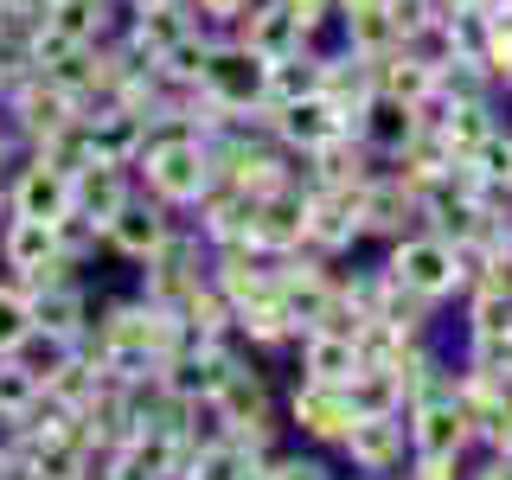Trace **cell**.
<instances>
[{
  "label": "cell",
  "mask_w": 512,
  "mask_h": 480,
  "mask_svg": "<svg viewBox=\"0 0 512 480\" xmlns=\"http://www.w3.org/2000/svg\"><path fill=\"white\" fill-rule=\"evenodd\" d=\"M212 180V160H205V141H148L135 154V186L160 199L167 212H186L192 199Z\"/></svg>",
  "instance_id": "obj_1"
},
{
  "label": "cell",
  "mask_w": 512,
  "mask_h": 480,
  "mask_svg": "<svg viewBox=\"0 0 512 480\" xmlns=\"http://www.w3.org/2000/svg\"><path fill=\"white\" fill-rule=\"evenodd\" d=\"M0 276L20 282V288H45V282H58V276H77V269L58 256V237H52V224H45V218L7 212V218H0Z\"/></svg>",
  "instance_id": "obj_2"
},
{
  "label": "cell",
  "mask_w": 512,
  "mask_h": 480,
  "mask_svg": "<svg viewBox=\"0 0 512 480\" xmlns=\"http://www.w3.org/2000/svg\"><path fill=\"white\" fill-rule=\"evenodd\" d=\"M378 263L391 269L397 282L423 288V295H436V301L468 288V276H461V263H455V244H442V237H429V231H410V237H397V244H384Z\"/></svg>",
  "instance_id": "obj_3"
},
{
  "label": "cell",
  "mask_w": 512,
  "mask_h": 480,
  "mask_svg": "<svg viewBox=\"0 0 512 480\" xmlns=\"http://www.w3.org/2000/svg\"><path fill=\"white\" fill-rule=\"evenodd\" d=\"M352 397L346 384H314V378H295L288 391V429H295L308 448H340V436L352 429Z\"/></svg>",
  "instance_id": "obj_4"
},
{
  "label": "cell",
  "mask_w": 512,
  "mask_h": 480,
  "mask_svg": "<svg viewBox=\"0 0 512 480\" xmlns=\"http://www.w3.org/2000/svg\"><path fill=\"white\" fill-rule=\"evenodd\" d=\"M340 455L352 461V474H404L410 461V423L397 416H352V429L340 436Z\"/></svg>",
  "instance_id": "obj_5"
},
{
  "label": "cell",
  "mask_w": 512,
  "mask_h": 480,
  "mask_svg": "<svg viewBox=\"0 0 512 480\" xmlns=\"http://www.w3.org/2000/svg\"><path fill=\"white\" fill-rule=\"evenodd\" d=\"M359 186H327V192H308V237H301V250L327 256V263H340L346 250H359Z\"/></svg>",
  "instance_id": "obj_6"
},
{
  "label": "cell",
  "mask_w": 512,
  "mask_h": 480,
  "mask_svg": "<svg viewBox=\"0 0 512 480\" xmlns=\"http://www.w3.org/2000/svg\"><path fill=\"white\" fill-rule=\"evenodd\" d=\"M173 224H180V212H167L160 199L135 192V199H128L122 212L103 224V250H109V256H122V263H148V256L173 237Z\"/></svg>",
  "instance_id": "obj_7"
},
{
  "label": "cell",
  "mask_w": 512,
  "mask_h": 480,
  "mask_svg": "<svg viewBox=\"0 0 512 480\" xmlns=\"http://www.w3.org/2000/svg\"><path fill=\"white\" fill-rule=\"evenodd\" d=\"M26 314H32V327H45V333H58V340L77 346L96 320V295H90L84 276H58L45 288H26Z\"/></svg>",
  "instance_id": "obj_8"
},
{
  "label": "cell",
  "mask_w": 512,
  "mask_h": 480,
  "mask_svg": "<svg viewBox=\"0 0 512 480\" xmlns=\"http://www.w3.org/2000/svg\"><path fill=\"white\" fill-rule=\"evenodd\" d=\"M7 212H20V218H64L71 212V173H58V167H45L39 154H20L7 167Z\"/></svg>",
  "instance_id": "obj_9"
},
{
  "label": "cell",
  "mask_w": 512,
  "mask_h": 480,
  "mask_svg": "<svg viewBox=\"0 0 512 480\" xmlns=\"http://www.w3.org/2000/svg\"><path fill=\"white\" fill-rule=\"evenodd\" d=\"M301 237H308V192L301 186H282L269 199H256L250 231H244V244L256 256H288V250H301Z\"/></svg>",
  "instance_id": "obj_10"
},
{
  "label": "cell",
  "mask_w": 512,
  "mask_h": 480,
  "mask_svg": "<svg viewBox=\"0 0 512 480\" xmlns=\"http://www.w3.org/2000/svg\"><path fill=\"white\" fill-rule=\"evenodd\" d=\"M410 231H416V192H404L378 160V173L359 186V237L365 244H397Z\"/></svg>",
  "instance_id": "obj_11"
},
{
  "label": "cell",
  "mask_w": 512,
  "mask_h": 480,
  "mask_svg": "<svg viewBox=\"0 0 512 480\" xmlns=\"http://www.w3.org/2000/svg\"><path fill=\"white\" fill-rule=\"evenodd\" d=\"M263 71H269V58H256L250 45H237V39H218L212 64H205V90H212L224 109H256L263 103Z\"/></svg>",
  "instance_id": "obj_12"
},
{
  "label": "cell",
  "mask_w": 512,
  "mask_h": 480,
  "mask_svg": "<svg viewBox=\"0 0 512 480\" xmlns=\"http://www.w3.org/2000/svg\"><path fill=\"white\" fill-rule=\"evenodd\" d=\"M135 192L141 186H135V167H128V160H90L84 173H71V212H84L96 231H103Z\"/></svg>",
  "instance_id": "obj_13"
},
{
  "label": "cell",
  "mask_w": 512,
  "mask_h": 480,
  "mask_svg": "<svg viewBox=\"0 0 512 480\" xmlns=\"http://www.w3.org/2000/svg\"><path fill=\"white\" fill-rule=\"evenodd\" d=\"M404 423H410L416 455H468L474 448L468 410H461L455 397H442V404H404Z\"/></svg>",
  "instance_id": "obj_14"
},
{
  "label": "cell",
  "mask_w": 512,
  "mask_h": 480,
  "mask_svg": "<svg viewBox=\"0 0 512 480\" xmlns=\"http://www.w3.org/2000/svg\"><path fill=\"white\" fill-rule=\"evenodd\" d=\"M186 461L180 436H160V429H135V436L116 442V461H109V480H173Z\"/></svg>",
  "instance_id": "obj_15"
},
{
  "label": "cell",
  "mask_w": 512,
  "mask_h": 480,
  "mask_svg": "<svg viewBox=\"0 0 512 480\" xmlns=\"http://www.w3.org/2000/svg\"><path fill=\"white\" fill-rule=\"evenodd\" d=\"M231 39L250 45L256 58H288V52H301V45H308V32H301V20L282 7V0H256L244 20H237Z\"/></svg>",
  "instance_id": "obj_16"
},
{
  "label": "cell",
  "mask_w": 512,
  "mask_h": 480,
  "mask_svg": "<svg viewBox=\"0 0 512 480\" xmlns=\"http://www.w3.org/2000/svg\"><path fill=\"white\" fill-rule=\"evenodd\" d=\"M84 128H90L96 160H128V167H135V154L148 148V116H135V109H122V103H90Z\"/></svg>",
  "instance_id": "obj_17"
},
{
  "label": "cell",
  "mask_w": 512,
  "mask_h": 480,
  "mask_svg": "<svg viewBox=\"0 0 512 480\" xmlns=\"http://www.w3.org/2000/svg\"><path fill=\"white\" fill-rule=\"evenodd\" d=\"M333 39L346 45V52H359V58H391L397 45H404V32H397V20L384 13V0H372V7H346V13H333Z\"/></svg>",
  "instance_id": "obj_18"
},
{
  "label": "cell",
  "mask_w": 512,
  "mask_h": 480,
  "mask_svg": "<svg viewBox=\"0 0 512 480\" xmlns=\"http://www.w3.org/2000/svg\"><path fill=\"white\" fill-rule=\"evenodd\" d=\"M295 352H301V372L295 378H314V384H346L359 372V346H352V333H295Z\"/></svg>",
  "instance_id": "obj_19"
},
{
  "label": "cell",
  "mask_w": 512,
  "mask_h": 480,
  "mask_svg": "<svg viewBox=\"0 0 512 480\" xmlns=\"http://www.w3.org/2000/svg\"><path fill=\"white\" fill-rule=\"evenodd\" d=\"M493 128H500V96H468V103L448 109V122L436 128V135H442V148L461 160V154H474Z\"/></svg>",
  "instance_id": "obj_20"
},
{
  "label": "cell",
  "mask_w": 512,
  "mask_h": 480,
  "mask_svg": "<svg viewBox=\"0 0 512 480\" xmlns=\"http://www.w3.org/2000/svg\"><path fill=\"white\" fill-rule=\"evenodd\" d=\"M320 90V45H301L288 58H269L263 71V103H295V96Z\"/></svg>",
  "instance_id": "obj_21"
},
{
  "label": "cell",
  "mask_w": 512,
  "mask_h": 480,
  "mask_svg": "<svg viewBox=\"0 0 512 480\" xmlns=\"http://www.w3.org/2000/svg\"><path fill=\"white\" fill-rule=\"evenodd\" d=\"M346 397L359 416H397L404 410V372H391V365H359V372L346 378Z\"/></svg>",
  "instance_id": "obj_22"
},
{
  "label": "cell",
  "mask_w": 512,
  "mask_h": 480,
  "mask_svg": "<svg viewBox=\"0 0 512 480\" xmlns=\"http://www.w3.org/2000/svg\"><path fill=\"white\" fill-rule=\"evenodd\" d=\"M512 333V295L468 288V352H493Z\"/></svg>",
  "instance_id": "obj_23"
},
{
  "label": "cell",
  "mask_w": 512,
  "mask_h": 480,
  "mask_svg": "<svg viewBox=\"0 0 512 480\" xmlns=\"http://www.w3.org/2000/svg\"><path fill=\"white\" fill-rule=\"evenodd\" d=\"M26 154H39L45 167H58V173H84L90 160H96V148H90V128H84V116L77 122H64V128H52L45 141H32Z\"/></svg>",
  "instance_id": "obj_24"
},
{
  "label": "cell",
  "mask_w": 512,
  "mask_h": 480,
  "mask_svg": "<svg viewBox=\"0 0 512 480\" xmlns=\"http://www.w3.org/2000/svg\"><path fill=\"white\" fill-rule=\"evenodd\" d=\"M212 45H218V39H205V32L192 26L186 39H173L167 52L154 58V71L167 77V84H205V64H212Z\"/></svg>",
  "instance_id": "obj_25"
},
{
  "label": "cell",
  "mask_w": 512,
  "mask_h": 480,
  "mask_svg": "<svg viewBox=\"0 0 512 480\" xmlns=\"http://www.w3.org/2000/svg\"><path fill=\"white\" fill-rule=\"evenodd\" d=\"M378 90L397 96V103H416L423 90H436V71H429V64H416L404 45H397L391 58H378Z\"/></svg>",
  "instance_id": "obj_26"
},
{
  "label": "cell",
  "mask_w": 512,
  "mask_h": 480,
  "mask_svg": "<svg viewBox=\"0 0 512 480\" xmlns=\"http://www.w3.org/2000/svg\"><path fill=\"white\" fill-rule=\"evenodd\" d=\"M64 352H71V340H58V333H45V327H26L20 340H13V352H0V359H13L20 372H32V378L45 384V378L58 372V359H64Z\"/></svg>",
  "instance_id": "obj_27"
},
{
  "label": "cell",
  "mask_w": 512,
  "mask_h": 480,
  "mask_svg": "<svg viewBox=\"0 0 512 480\" xmlns=\"http://www.w3.org/2000/svg\"><path fill=\"white\" fill-rule=\"evenodd\" d=\"M52 237H58V256L71 269H84L96 250H103V231H96V224L84 218V212H64V218H52Z\"/></svg>",
  "instance_id": "obj_28"
},
{
  "label": "cell",
  "mask_w": 512,
  "mask_h": 480,
  "mask_svg": "<svg viewBox=\"0 0 512 480\" xmlns=\"http://www.w3.org/2000/svg\"><path fill=\"white\" fill-rule=\"evenodd\" d=\"M436 84L455 96V103H468V96H500V84H493V71L480 58H448L436 71Z\"/></svg>",
  "instance_id": "obj_29"
},
{
  "label": "cell",
  "mask_w": 512,
  "mask_h": 480,
  "mask_svg": "<svg viewBox=\"0 0 512 480\" xmlns=\"http://www.w3.org/2000/svg\"><path fill=\"white\" fill-rule=\"evenodd\" d=\"M461 160H468V167L480 173V180H487L493 192H500V186L512 180V128L500 122V128H493V135H487V141H480V148H474V154H461Z\"/></svg>",
  "instance_id": "obj_30"
},
{
  "label": "cell",
  "mask_w": 512,
  "mask_h": 480,
  "mask_svg": "<svg viewBox=\"0 0 512 480\" xmlns=\"http://www.w3.org/2000/svg\"><path fill=\"white\" fill-rule=\"evenodd\" d=\"M404 52H410L416 64H429V71H442L448 58H461V52H455V32H448V20H423V26H416L410 39H404Z\"/></svg>",
  "instance_id": "obj_31"
},
{
  "label": "cell",
  "mask_w": 512,
  "mask_h": 480,
  "mask_svg": "<svg viewBox=\"0 0 512 480\" xmlns=\"http://www.w3.org/2000/svg\"><path fill=\"white\" fill-rule=\"evenodd\" d=\"M32 397H39V378L20 372L13 359H0V416H13V423H20V416L32 410Z\"/></svg>",
  "instance_id": "obj_32"
},
{
  "label": "cell",
  "mask_w": 512,
  "mask_h": 480,
  "mask_svg": "<svg viewBox=\"0 0 512 480\" xmlns=\"http://www.w3.org/2000/svg\"><path fill=\"white\" fill-rule=\"evenodd\" d=\"M263 480H333L327 461L320 455H301V448H276V455L263 461Z\"/></svg>",
  "instance_id": "obj_33"
},
{
  "label": "cell",
  "mask_w": 512,
  "mask_h": 480,
  "mask_svg": "<svg viewBox=\"0 0 512 480\" xmlns=\"http://www.w3.org/2000/svg\"><path fill=\"white\" fill-rule=\"evenodd\" d=\"M26 327H32V314H26V288L0 276V352H13V340H20Z\"/></svg>",
  "instance_id": "obj_34"
},
{
  "label": "cell",
  "mask_w": 512,
  "mask_h": 480,
  "mask_svg": "<svg viewBox=\"0 0 512 480\" xmlns=\"http://www.w3.org/2000/svg\"><path fill=\"white\" fill-rule=\"evenodd\" d=\"M404 480H468V455H416L410 448Z\"/></svg>",
  "instance_id": "obj_35"
},
{
  "label": "cell",
  "mask_w": 512,
  "mask_h": 480,
  "mask_svg": "<svg viewBox=\"0 0 512 480\" xmlns=\"http://www.w3.org/2000/svg\"><path fill=\"white\" fill-rule=\"evenodd\" d=\"M384 13L397 20V32H404V39H410V32L423 26V20H442V13L429 7V0H384Z\"/></svg>",
  "instance_id": "obj_36"
},
{
  "label": "cell",
  "mask_w": 512,
  "mask_h": 480,
  "mask_svg": "<svg viewBox=\"0 0 512 480\" xmlns=\"http://www.w3.org/2000/svg\"><path fill=\"white\" fill-rule=\"evenodd\" d=\"M0 480H39V474H32L26 455H7V461H0Z\"/></svg>",
  "instance_id": "obj_37"
},
{
  "label": "cell",
  "mask_w": 512,
  "mask_h": 480,
  "mask_svg": "<svg viewBox=\"0 0 512 480\" xmlns=\"http://www.w3.org/2000/svg\"><path fill=\"white\" fill-rule=\"evenodd\" d=\"M493 365H500V372L512 378V333H506V340H500V346H493Z\"/></svg>",
  "instance_id": "obj_38"
},
{
  "label": "cell",
  "mask_w": 512,
  "mask_h": 480,
  "mask_svg": "<svg viewBox=\"0 0 512 480\" xmlns=\"http://www.w3.org/2000/svg\"><path fill=\"white\" fill-rule=\"evenodd\" d=\"M346 7H372V0H333V13H346Z\"/></svg>",
  "instance_id": "obj_39"
},
{
  "label": "cell",
  "mask_w": 512,
  "mask_h": 480,
  "mask_svg": "<svg viewBox=\"0 0 512 480\" xmlns=\"http://www.w3.org/2000/svg\"><path fill=\"white\" fill-rule=\"evenodd\" d=\"M0 218H7V173H0Z\"/></svg>",
  "instance_id": "obj_40"
},
{
  "label": "cell",
  "mask_w": 512,
  "mask_h": 480,
  "mask_svg": "<svg viewBox=\"0 0 512 480\" xmlns=\"http://www.w3.org/2000/svg\"><path fill=\"white\" fill-rule=\"evenodd\" d=\"M359 480H404V474H359Z\"/></svg>",
  "instance_id": "obj_41"
},
{
  "label": "cell",
  "mask_w": 512,
  "mask_h": 480,
  "mask_svg": "<svg viewBox=\"0 0 512 480\" xmlns=\"http://www.w3.org/2000/svg\"><path fill=\"white\" fill-rule=\"evenodd\" d=\"M500 90H506V96H512V71H506V84H500Z\"/></svg>",
  "instance_id": "obj_42"
},
{
  "label": "cell",
  "mask_w": 512,
  "mask_h": 480,
  "mask_svg": "<svg viewBox=\"0 0 512 480\" xmlns=\"http://www.w3.org/2000/svg\"><path fill=\"white\" fill-rule=\"evenodd\" d=\"M506 461H512V442H506Z\"/></svg>",
  "instance_id": "obj_43"
}]
</instances>
